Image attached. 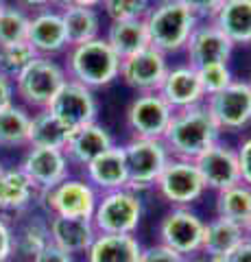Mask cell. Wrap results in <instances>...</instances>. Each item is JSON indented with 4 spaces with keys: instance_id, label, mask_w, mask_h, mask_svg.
<instances>
[{
    "instance_id": "cell-42",
    "label": "cell",
    "mask_w": 251,
    "mask_h": 262,
    "mask_svg": "<svg viewBox=\"0 0 251 262\" xmlns=\"http://www.w3.org/2000/svg\"><path fill=\"white\" fill-rule=\"evenodd\" d=\"M223 262H251V238L249 236Z\"/></svg>"
},
{
    "instance_id": "cell-37",
    "label": "cell",
    "mask_w": 251,
    "mask_h": 262,
    "mask_svg": "<svg viewBox=\"0 0 251 262\" xmlns=\"http://www.w3.org/2000/svg\"><path fill=\"white\" fill-rule=\"evenodd\" d=\"M15 256V232L7 223L5 216H0V262H9Z\"/></svg>"
},
{
    "instance_id": "cell-45",
    "label": "cell",
    "mask_w": 251,
    "mask_h": 262,
    "mask_svg": "<svg viewBox=\"0 0 251 262\" xmlns=\"http://www.w3.org/2000/svg\"><path fill=\"white\" fill-rule=\"evenodd\" d=\"M245 232H247V236H249V238H251V219L247 221V225H245Z\"/></svg>"
},
{
    "instance_id": "cell-30",
    "label": "cell",
    "mask_w": 251,
    "mask_h": 262,
    "mask_svg": "<svg viewBox=\"0 0 251 262\" xmlns=\"http://www.w3.org/2000/svg\"><path fill=\"white\" fill-rule=\"evenodd\" d=\"M31 114L22 105L11 103L0 112V146L3 149H20L29 146Z\"/></svg>"
},
{
    "instance_id": "cell-17",
    "label": "cell",
    "mask_w": 251,
    "mask_h": 262,
    "mask_svg": "<svg viewBox=\"0 0 251 262\" xmlns=\"http://www.w3.org/2000/svg\"><path fill=\"white\" fill-rule=\"evenodd\" d=\"M27 42L42 57H53V55L68 51L70 42H68L66 27H63L61 11H57V9L35 11L29 20Z\"/></svg>"
},
{
    "instance_id": "cell-13",
    "label": "cell",
    "mask_w": 251,
    "mask_h": 262,
    "mask_svg": "<svg viewBox=\"0 0 251 262\" xmlns=\"http://www.w3.org/2000/svg\"><path fill=\"white\" fill-rule=\"evenodd\" d=\"M20 168L24 175L31 179V184L37 188V192H48L51 188L68 179L70 162L63 149H53V146H29L24 153Z\"/></svg>"
},
{
    "instance_id": "cell-44",
    "label": "cell",
    "mask_w": 251,
    "mask_h": 262,
    "mask_svg": "<svg viewBox=\"0 0 251 262\" xmlns=\"http://www.w3.org/2000/svg\"><path fill=\"white\" fill-rule=\"evenodd\" d=\"M57 5L61 7V9H66V7H87V9H99L101 0H57Z\"/></svg>"
},
{
    "instance_id": "cell-22",
    "label": "cell",
    "mask_w": 251,
    "mask_h": 262,
    "mask_svg": "<svg viewBox=\"0 0 251 262\" xmlns=\"http://www.w3.org/2000/svg\"><path fill=\"white\" fill-rule=\"evenodd\" d=\"M245 238L247 232L240 223L216 216L210 223H206L201 253L208 258V262H223Z\"/></svg>"
},
{
    "instance_id": "cell-46",
    "label": "cell",
    "mask_w": 251,
    "mask_h": 262,
    "mask_svg": "<svg viewBox=\"0 0 251 262\" xmlns=\"http://www.w3.org/2000/svg\"><path fill=\"white\" fill-rule=\"evenodd\" d=\"M3 7H5V0H0V9H3Z\"/></svg>"
},
{
    "instance_id": "cell-33",
    "label": "cell",
    "mask_w": 251,
    "mask_h": 262,
    "mask_svg": "<svg viewBox=\"0 0 251 262\" xmlns=\"http://www.w3.org/2000/svg\"><path fill=\"white\" fill-rule=\"evenodd\" d=\"M37 57L35 48L29 42H20V44H9V46H0V75L15 81L22 70Z\"/></svg>"
},
{
    "instance_id": "cell-9",
    "label": "cell",
    "mask_w": 251,
    "mask_h": 262,
    "mask_svg": "<svg viewBox=\"0 0 251 262\" xmlns=\"http://www.w3.org/2000/svg\"><path fill=\"white\" fill-rule=\"evenodd\" d=\"M206 107L221 131H240L251 125V88L247 81H232L225 90L206 98Z\"/></svg>"
},
{
    "instance_id": "cell-15",
    "label": "cell",
    "mask_w": 251,
    "mask_h": 262,
    "mask_svg": "<svg viewBox=\"0 0 251 262\" xmlns=\"http://www.w3.org/2000/svg\"><path fill=\"white\" fill-rule=\"evenodd\" d=\"M184 51L192 68H203L208 63H227L234 44L212 20H208L194 27Z\"/></svg>"
},
{
    "instance_id": "cell-23",
    "label": "cell",
    "mask_w": 251,
    "mask_h": 262,
    "mask_svg": "<svg viewBox=\"0 0 251 262\" xmlns=\"http://www.w3.org/2000/svg\"><path fill=\"white\" fill-rule=\"evenodd\" d=\"M37 196V188L31 184L20 166L5 168L0 173V216L24 212Z\"/></svg>"
},
{
    "instance_id": "cell-14",
    "label": "cell",
    "mask_w": 251,
    "mask_h": 262,
    "mask_svg": "<svg viewBox=\"0 0 251 262\" xmlns=\"http://www.w3.org/2000/svg\"><path fill=\"white\" fill-rule=\"evenodd\" d=\"M55 116H59L70 129H79L94 122L99 116V101L94 96V90L77 83V81L68 79L63 88L53 98V103L48 105Z\"/></svg>"
},
{
    "instance_id": "cell-7",
    "label": "cell",
    "mask_w": 251,
    "mask_h": 262,
    "mask_svg": "<svg viewBox=\"0 0 251 262\" xmlns=\"http://www.w3.org/2000/svg\"><path fill=\"white\" fill-rule=\"evenodd\" d=\"M155 188L173 208H190L208 190L194 160L179 158L168 160L166 168L155 182Z\"/></svg>"
},
{
    "instance_id": "cell-26",
    "label": "cell",
    "mask_w": 251,
    "mask_h": 262,
    "mask_svg": "<svg viewBox=\"0 0 251 262\" xmlns=\"http://www.w3.org/2000/svg\"><path fill=\"white\" fill-rule=\"evenodd\" d=\"M72 131L59 116L51 110H37L31 114V129H29V146H53V149H66Z\"/></svg>"
},
{
    "instance_id": "cell-43",
    "label": "cell",
    "mask_w": 251,
    "mask_h": 262,
    "mask_svg": "<svg viewBox=\"0 0 251 262\" xmlns=\"http://www.w3.org/2000/svg\"><path fill=\"white\" fill-rule=\"evenodd\" d=\"M18 5L22 9H31V11H42V9H51L53 5H57V0H18Z\"/></svg>"
},
{
    "instance_id": "cell-29",
    "label": "cell",
    "mask_w": 251,
    "mask_h": 262,
    "mask_svg": "<svg viewBox=\"0 0 251 262\" xmlns=\"http://www.w3.org/2000/svg\"><path fill=\"white\" fill-rule=\"evenodd\" d=\"M61 18H63V27H66V33H68L70 46L101 37V15L96 9L66 7V9H61Z\"/></svg>"
},
{
    "instance_id": "cell-12",
    "label": "cell",
    "mask_w": 251,
    "mask_h": 262,
    "mask_svg": "<svg viewBox=\"0 0 251 262\" xmlns=\"http://www.w3.org/2000/svg\"><path fill=\"white\" fill-rule=\"evenodd\" d=\"M168 68L171 66L166 61V55L159 53L157 48L147 46L120 61V79L140 94L159 92V88L168 75Z\"/></svg>"
},
{
    "instance_id": "cell-38",
    "label": "cell",
    "mask_w": 251,
    "mask_h": 262,
    "mask_svg": "<svg viewBox=\"0 0 251 262\" xmlns=\"http://www.w3.org/2000/svg\"><path fill=\"white\" fill-rule=\"evenodd\" d=\"M29 262H75V253L61 249L59 245L48 243L44 249H39Z\"/></svg>"
},
{
    "instance_id": "cell-21",
    "label": "cell",
    "mask_w": 251,
    "mask_h": 262,
    "mask_svg": "<svg viewBox=\"0 0 251 262\" xmlns=\"http://www.w3.org/2000/svg\"><path fill=\"white\" fill-rule=\"evenodd\" d=\"M48 234L51 243L59 245L70 253H85L96 238V227L92 219H75V216H48Z\"/></svg>"
},
{
    "instance_id": "cell-41",
    "label": "cell",
    "mask_w": 251,
    "mask_h": 262,
    "mask_svg": "<svg viewBox=\"0 0 251 262\" xmlns=\"http://www.w3.org/2000/svg\"><path fill=\"white\" fill-rule=\"evenodd\" d=\"M11 103H15V85L11 79L0 75V112L5 107H9Z\"/></svg>"
},
{
    "instance_id": "cell-48",
    "label": "cell",
    "mask_w": 251,
    "mask_h": 262,
    "mask_svg": "<svg viewBox=\"0 0 251 262\" xmlns=\"http://www.w3.org/2000/svg\"><path fill=\"white\" fill-rule=\"evenodd\" d=\"M247 83H249V88H251V79H249V81H247Z\"/></svg>"
},
{
    "instance_id": "cell-47",
    "label": "cell",
    "mask_w": 251,
    "mask_h": 262,
    "mask_svg": "<svg viewBox=\"0 0 251 262\" xmlns=\"http://www.w3.org/2000/svg\"><path fill=\"white\" fill-rule=\"evenodd\" d=\"M3 170H5V166H3V162H0V173H3Z\"/></svg>"
},
{
    "instance_id": "cell-16",
    "label": "cell",
    "mask_w": 251,
    "mask_h": 262,
    "mask_svg": "<svg viewBox=\"0 0 251 262\" xmlns=\"http://www.w3.org/2000/svg\"><path fill=\"white\" fill-rule=\"evenodd\" d=\"M194 164H197L199 173L203 177L206 188H212L216 192L242 182L238 151L223 142H214L208 151H203L194 160Z\"/></svg>"
},
{
    "instance_id": "cell-6",
    "label": "cell",
    "mask_w": 251,
    "mask_h": 262,
    "mask_svg": "<svg viewBox=\"0 0 251 262\" xmlns=\"http://www.w3.org/2000/svg\"><path fill=\"white\" fill-rule=\"evenodd\" d=\"M123 149L129 168V188L140 192L155 186L162 170L171 160L166 144L153 138H131L127 144H123Z\"/></svg>"
},
{
    "instance_id": "cell-11",
    "label": "cell",
    "mask_w": 251,
    "mask_h": 262,
    "mask_svg": "<svg viewBox=\"0 0 251 262\" xmlns=\"http://www.w3.org/2000/svg\"><path fill=\"white\" fill-rule=\"evenodd\" d=\"M206 221L190 208H173L159 223V243L181 256H194L203 245Z\"/></svg>"
},
{
    "instance_id": "cell-19",
    "label": "cell",
    "mask_w": 251,
    "mask_h": 262,
    "mask_svg": "<svg viewBox=\"0 0 251 262\" xmlns=\"http://www.w3.org/2000/svg\"><path fill=\"white\" fill-rule=\"evenodd\" d=\"M85 179L99 192L118 190V188H129V168L123 146L114 144L103 155L85 166Z\"/></svg>"
},
{
    "instance_id": "cell-36",
    "label": "cell",
    "mask_w": 251,
    "mask_h": 262,
    "mask_svg": "<svg viewBox=\"0 0 251 262\" xmlns=\"http://www.w3.org/2000/svg\"><path fill=\"white\" fill-rule=\"evenodd\" d=\"M140 262H186V256L157 243V245H151V247H142Z\"/></svg>"
},
{
    "instance_id": "cell-35",
    "label": "cell",
    "mask_w": 251,
    "mask_h": 262,
    "mask_svg": "<svg viewBox=\"0 0 251 262\" xmlns=\"http://www.w3.org/2000/svg\"><path fill=\"white\" fill-rule=\"evenodd\" d=\"M197 72H199L201 85H203L206 98L216 94V92H221V90H225L234 81L227 63H208V66H203V68H197Z\"/></svg>"
},
{
    "instance_id": "cell-34",
    "label": "cell",
    "mask_w": 251,
    "mask_h": 262,
    "mask_svg": "<svg viewBox=\"0 0 251 262\" xmlns=\"http://www.w3.org/2000/svg\"><path fill=\"white\" fill-rule=\"evenodd\" d=\"M153 0H101V7L109 20H142L151 9Z\"/></svg>"
},
{
    "instance_id": "cell-20",
    "label": "cell",
    "mask_w": 251,
    "mask_h": 262,
    "mask_svg": "<svg viewBox=\"0 0 251 262\" xmlns=\"http://www.w3.org/2000/svg\"><path fill=\"white\" fill-rule=\"evenodd\" d=\"M116 142H114V138H111L109 131L94 120V122H87V125L72 131L63 153L68 155L70 164H77V166L85 168L87 164L94 162L99 155H103Z\"/></svg>"
},
{
    "instance_id": "cell-40",
    "label": "cell",
    "mask_w": 251,
    "mask_h": 262,
    "mask_svg": "<svg viewBox=\"0 0 251 262\" xmlns=\"http://www.w3.org/2000/svg\"><path fill=\"white\" fill-rule=\"evenodd\" d=\"M236 151H238V164H240V179L251 186V136L240 142Z\"/></svg>"
},
{
    "instance_id": "cell-25",
    "label": "cell",
    "mask_w": 251,
    "mask_h": 262,
    "mask_svg": "<svg viewBox=\"0 0 251 262\" xmlns=\"http://www.w3.org/2000/svg\"><path fill=\"white\" fill-rule=\"evenodd\" d=\"M212 22L232 44H251V0H223Z\"/></svg>"
},
{
    "instance_id": "cell-31",
    "label": "cell",
    "mask_w": 251,
    "mask_h": 262,
    "mask_svg": "<svg viewBox=\"0 0 251 262\" xmlns=\"http://www.w3.org/2000/svg\"><path fill=\"white\" fill-rule=\"evenodd\" d=\"M51 243V234H48V221L42 219H29L18 232H15V253L22 258H33L39 249H44Z\"/></svg>"
},
{
    "instance_id": "cell-39",
    "label": "cell",
    "mask_w": 251,
    "mask_h": 262,
    "mask_svg": "<svg viewBox=\"0 0 251 262\" xmlns=\"http://www.w3.org/2000/svg\"><path fill=\"white\" fill-rule=\"evenodd\" d=\"M184 7H188V9L197 15L201 20H212L214 13L218 11V7L223 5V0H179Z\"/></svg>"
},
{
    "instance_id": "cell-27",
    "label": "cell",
    "mask_w": 251,
    "mask_h": 262,
    "mask_svg": "<svg viewBox=\"0 0 251 262\" xmlns=\"http://www.w3.org/2000/svg\"><path fill=\"white\" fill-rule=\"evenodd\" d=\"M107 44L114 48V53L125 59L131 57L138 51L149 46V35H147V27L144 20H114L107 29Z\"/></svg>"
},
{
    "instance_id": "cell-28",
    "label": "cell",
    "mask_w": 251,
    "mask_h": 262,
    "mask_svg": "<svg viewBox=\"0 0 251 262\" xmlns=\"http://www.w3.org/2000/svg\"><path fill=\"white\" fill-rule=\"evenodd\" d=\"M216 216L230 219L242 227L251 219V186L238 182L216 192Z\"/></svg>"
},
{
    "instance_id": "cell-5",
    "label": "cell",
    "mask_w": 251,
    "mask_h": 262,
    "mask_svg": "<svg viewBox=\"0 0 251 262\" xmlns=\"http://www.w3.org/2000/svg\"><path fill=\"white\" fill-rule=\"evenodd\" d=\"M142 221L140 194L131 188L101 192L92 214V223L99 234H135Z\"/></svg>"
},
{
    "instance_id": "cell-2",
    "label": "cell",
    "mask_w": 251,
    "mask_h": 262,
    "mask_svg": "<svg viewBox=\"0 0 251 262\" xmlns=\"http://www.w3.org/2000/svg\"><path fill=\"white\" fill-rule=\"evenodd\" d=\"M120 57L107 44L105 37H94L90 42L68 46L66 53V75L77 83L99 90L107 88L120 77Z\"/></svg>"
},
{
    "instance_id": "cell-18",
    "label": "cell",
    "mask_w": 251,
    "mask_h": 262,
    "mask_svg": "<svg viewBox=\"0 0 251 262\" xmlns=\"http://www.w3.org/2000/svg\"><path fill=\"white\" fill-rule=\"evenodd\" d=\"M159 94L164 96V101L173 110H186L206 103V92L203 85H201L199 72L190 63L168 68V75L159 88Z\"/></svg>"
},
{
    "instance_id": "cell-10",
    "label": "cell",
    "mask_w": 251,
    "mask_h": 262,
    "mask_svg": "<svg viewBox=\"0 0 251 262\" xmlns=\"http://www.w3.org/2000/svg\"><path fill=\"white\" fill-rule=\"evenodd\" d=\"M175 110L164 101L159 92L138 94L127 110V127L133 138H153L162 140L168 129Z\"/></svg>"
},
{
    "instance_id": "cell-3",
    "label": "cell",
    "mask_w": 251,
    "mask_h": 262,
    "mask_svg": "<svg viewBox=\"0 0 251 262\" xmlns=\"http://www.w3.org/2000/svg\"><path fill=\"white\" fill-rule=\"evenodd\" d=\"M149 46L157 48L159 53L171 55L179 53L188 44L190 33L199 24V18L179 0H157L144 15Z\"/></svg>"
},
{
    "instance_id": "cell-24",
    "label": "cell",
    "mask_w": 251,
    "mask_h": 262,
    "mask_svg": "<svg viewBox=\"0 0 251 262\" xmlns=\"http://www.w3.org/2000/svg\"><path fill=\"white\" fill-rule=\"evenodd\" d=\"M140 253L142 245L133 234H96L85 258L87 262H140Z\"/></svg>"
},
{
    "instance_id": "cell-32",
    "label": "cell",
    "mask_w": 251,
    "mask_h": 262,
    "mask_svg": "<svg viewBox=\"0 0 251 262\" xmlns=\"http://www.w3.org/2000/svg\"><path fill=\"white\" fill-rule=\"evenodd\" d=\"M31 15L20 5H5L0 9V46L27 42Z\"/></svg>"
},
{
    "instance_id": "cell-1",
    "label": "cell",
    "mask_w": 251,
    "mask_h": 262,
    "mask_svg": "<svg viewBox=\"0 0 251 262\" xmlns=\"http://www.w3.org/2000/svg\"><path fill=\"white\" fill-rule=\"evenodd\" d=\"M218 136H221V129L206 103H201L194 107L175 110L162 142L166 144L171 158L197 160L201 153L218 142Z\"/></svg>"
},
{
    "instance_id": "cell-4",
    "label": "cell",
    "mask_w": 251,
    "mask_h": 262,
    "mask_svg": "<svg viewBox=\"0 0 251 262\" xmlns=\"http://www.w3.org/2000/svg\"><path fill=\"white\" fill-rule=\"evenodd\" d=\"M66 81L68 75L61 63H57L53 57L37 55L22 70V75L13 81L15 96H20L22 103L29 105V107L46 110Z\"/></svg>"
},
{
    "instance_id": "cell-8",
    "label": "cell",
    "mask_w": 251,
    "mask_h": 262,
    "mask_svg": "<svg viewBox=\"0 0 251 262\" xmlns=\"http://www.w3.org/2000/svg\"><path fill=\"white\" fill-rule=\"evenodd\" d=\"M37 199L48 210V214L92 219L99 203V190L87 179H63L48 192H42Z\"/></svg>"
}]
</instances>
